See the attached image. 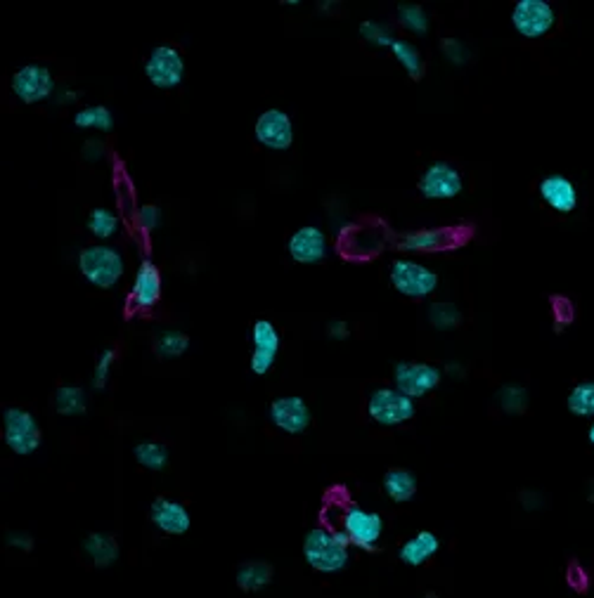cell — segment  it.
Wrapping results in <instances>:
<instances>
[{
	"label": "cell",
	"instance_id": "cell-32",
	"mask_svg": "<svg viewBox=\"0 0 594 598\" xmlns=\"http://www.w3.org/2000/svg\"><path fill=\"white\" fill-rule=\"evenodd\" d=\"M497 402L505 414H524L528 409V391L519 383H505L497 391Z\"/></svg>",
	"mask_w": 594,
	"mask_h": 598
},
{
	"label": "cell",
	"instance_id": "cell-10",
	"mask_svg": "<svg viewBox=\"0 0 594 598\" xmlns=\"http://www.w3.org/2000/svg\"><path fill=\"white\" fill-rule=\"evenodd\" d=\"M471 227H429V230L407 232L401 239L403 251L413 253H438L450 251L469 242Z\"/></svg>",
	"mask_w": 594,
	"mask_h": 598
},
{
	"label": "cell",
	"instance_id": "cell-23",
	"mask_svg": "<svg viewBox=\"0 0 594 598\" xmlns=\"http://www.w3.org/2000/svg\"><path fill=\"white\" fill-rule=\"evenodd\" d=\"M382 490L395 504H407L417 494V475L410 468H388L382 478Z\"/></svg>",
	"mask_w": 594,
	"mask_h": 598
},
{
	"label": "cell",
	"instance_id": "cell-16",
	"mask_svg": "<svg viewBox=\"0 0 594 598\" xmlns=\"http://www.w3.org/2000/svg\"><path fill=\"white\" fill-rule=\"evenodd\" d=\"M289 258L299 265H320L329 256V242L322 227L318 225H303L287 242Z\"/></svg>",
	"mask_w": 594,
	"mask_h": 598
},
{
	"label": "cell",
	"instance_id": "cell-12",
	"mask_svg": "<svg viewBox=\"0 0 594 598\" xmlns=\"http://www.w3.org/2000/svg\"><path fill=\"white\" fill-rule=\"evenodd\" d=\"M557 24V13L547 0H519L512 10V26L524 38H543Z\"/></svg>",
	"mask_w": 594,
	"mask_h": 598
},
{
	"label": "cell",
	"instance_id": "cell-1",
	"mask_svg": "<svg viewBox=\"0 0 594 598\" xmlns=\"http://www.w3.org/2000/svg\"><path fill=\"white\" fill-rule=\"evenodd\" d=\"M303 561L320 575L344 573L350 563V542L344 532L313 528L303 537Z\"/></svg>",
	"mask_w": 594,
	"mask_h": 598
},
{
	"label": "cell",
	"instance_id": "cell-2",
	"mask_svg": "<svg viewBox=\"0 0 594 598\" xmlns=\"http://www.w3.org/2000/svg\"><path fill=\"white\" fill-rule=\"evenodd\" d=\"M79 272L90 287L102 291L114 289L125 272L124 253L112 244H90L79 253Z\"/></svg>",
	"mask_w": 594,
	"mask_h": 598
},
{
	"label": "cell",
	"instance_id": "cell-35",
	"mask_svg": "<svg viewBox=\"0 0 594 598\" xmlns=\"http://www.w3.org/2000/svg\"><path fill=\"white\" fill-rule=\"evenodd\" d=\"M114 362H116V350L112 348L102 350L100 360H97V364H95L93 369V376H90V386H93V391H105L107 383H109V376H112Z\"/></svg>",
	"mask_w": 594,
	"mask_h": 598
},
{
	"label": "cell",
	"instance_id": "cell-43",
	"mask_svg": "<svg viewBox=\"0 0 594 598\" xmlns=\"http://www.w3.org/2000/svg\"><path fill=\"white\" fill-rule=\"evenodd\" d=\"M445 372H448V374H462V364H455V362H450V364H445Z\"/></svg>",
	"mask_w": 594,
	"mask_h": 598
},
{
	"label": "cell",
	"instance_id": "cell-30",
	"mask_svg": "<svg viewBox=\"0 0 594 598\" xmlns=\"http://www.w3.org/2000/svg\"><path fill=\"white\" fill-rule=\"evenodd\" d=\"M426 317H429V325L438 331H452L462 325V310L455 303H450V300L432 303L429 310H426Z\"/></svg>",
	"mask_w": 594,
	"mask_h": 598
},
{
	"label": "cell",
	"instance_id": "cell-29",
	"mask_svg": "<svg viewBox=\"0 0 594 598\" xmlns=\"http://www.w3.org/2000/svg\"><path fill=\"white\" fill-rule=\"evenodd\" d=\"M190 350V338L181 329H166L162 331L154 341V353L162 360H178Z\"/></svg>",
	"mask_w": 594,
	"mask_h": 598
},
{
	"label": "cell",
	"instance_id": "cell-40",
	"mask_svg": "<svg viewBox=\"0 0 594 598\" xmlns=\"http://www.w3.org/2000/svg\"><path fill=\"white\" fill-rule=\"evenodd\" d=\"M327 336L332 338V341H346L350 336V325L344 322V319H332L327 325Z\"/></svg>",
	"mask_w": 594,
	"mask_h": 598
},
{
	"label": "cell",
	"instance_id": "cell-42",
	"mask_svg": "<svg viewBox=\"0 0 594 598\" xmlns=\"http://www.w3.org/2000/svg\"><path fill=\"white\" fill-rule=\"evenodd\" d=\"M79 97H81V93H76V90H62V93L57 90V102H60V105H71V102H76Z\"/></svg>",
	"mask_w": 594,
	"mask_h": 598
},
{
	"label": "cell",
	"instance_id": "cell-8",
	"mask_svg": "<svg viewBox=\"0 0 594 598\" xmlns=\"http://www.w3.org/2000/svg\"><path fill=\"white\" fill-rule=\"evenodd\" d=\"M144 78L159 90H175L185 78V57L175 45L162 43L152 48L144 60Z\"/></svg>",
	"mask_w": 594,
	"mask_h": 598
},
{
	"label": "cell",
	"instance_id": "cell-28",
	"mask_svg": "<svg viewBox=\"0 0 594 598\" xmlns=\"http://www.w3.org/2000/svg\"><path fill=\"white\" fill-rule=\"evenodd\" d=\"M74 125L83 131L109 133L114 128V114L105 105H88L74 114Z\"/></svg>",
	"mask_w": 594,
	"mask_h": 598
},
{
	"label": "cell",
	"instance_id": "cell-13",
	"mask_svg": "<svg viewBox=\"0 0 594 598\" xmlns=\"http://www.w3.org/2000/svg\"><path fill=\"white\" fill-rule=\"evenodd\" d=\"M270 424L287 436H301L313 424V411L301 395H280L268 407Z\"/></svg>",
	"mask_w": 594,
	"mask_h": 598
},
{
	"label": "cell",
	"instance_id": "cell-25",
	"mask_svg": "<svg viewBox=\"0 0 594 598\" xmlns=\"http://www.w3.org/2000/svg\"><path fill=\"white\" fill-rule=\"evenodd\" d=\"M119 216H116L112 208H107V206H95V208H90V213H88L86 230L90 232L97 242L107 244L109 239H114L119 235Z\"/></svg>",
	"mask_w": 594,
	"mask_h": 598
},
{
	"label": "cell",
	"instance_id": "cell-6",
	"mask_svg": "<svg viewBox=\"0 0 594 598\" xmlns=\"http://www.w3.org/2000/svg\"><path fill=\"white\" fill-rule=\"evenodd\" d=\"M341 532L346 535V539L350 542V547L360 548V551H376L379 542L384 537V518L382 513L369 511L363 506H348L341 518Z\"/></svg>",
	"mask_w": 594,
	"mask_h": 598
},
{
	"label": "cell",
	"instance_id": "cell-22",
	"mask_svg": "<svg viewBox=\"0 0 594 598\" xmlns=\"http://www.w3.org/2000/svg\"><path fill=\"white\" fill-rule=\"evenodd\" d=\"M275 580V567L268 561H246L237 567L235 573V584L239 592L258 593Z\"/></svg>",
	"mask_w": 594,
	"mask_h": 598
},
{
	"label": "cell",
	"instance_id": "cell-17",
	"mask_svg": "<svg viewBox=\"0 0 594 598\" xmlns=\"http://www.w3.org/2000/svg\"><path fill=\"white\" fill-rule=\"evenodd\" d=\"M162 293H163L162 272H159V268L152 261H143L138 265V270H135V277H133L128 303L140 312L152 310V308L159 306Z\"/></svg>",
	"mask_w": 594,
	"mask_h": 598
},
{
	"label": "cell",
	"instance_id": "cell-24",
	"mask_svg": "<svg viewBox=\"0 0 594 598\" xmlns=\"http://www.w3.org/2000/svg\"><path fill=\"white\" fill-rule=\"evenodd\" d=\"M52 407L60 417H83L88 409V395L81 386L64 383L52 393Z\"/></svg>",
	"mask_w": 594,
	"mask_h": 598
},
{
	"label": "cell",
	"instance_id": "cell-44",
	"mask_svg": "<svg viewBox=\"0 0 594 598\" xmlns=\"http://www.w3.org/2000/svg\"><path fill=\"white\" fill-rule=\"evenodd\" d=\"M588 440H589V445L594 447V424L589 426V430H588Z\"/></svg>",
	"mask_w": 594,
	"mask_h": 598
},
{
	"label": "cell",
	"instance_id": "cell-3",
	"mask_svg": "<svg viewBox=\"0 0 594 598\" xmlns=\"http://www.w3.org/2000/svg\"><path fill=\"white\" fill-rule=\"evenodd\" d=\"M3 443L17 456H32L43 445V430L38 419L22 407L3 409Z\"/></svg>",
	"mask_w": 594,
	"mask_h": 598
},
{
	"label": "cell",
	"instance_id": "cell-36",
	"mask_svg": "<svg viewBox=\"0 0 594 598\" xmlns=\"http://www.w3.org/2000/svg\"><path fill=\"white\" fill-rule=\"evenodd\" d=\"M441 51H443L445 60L450 64H455V67H464L471 57L469 48H467L459 38H450V36L443 38V41H441Z\"/></svg>",
	"mask_w": 594,
	"mask_h": 598
},
{
	"label": "cell",
	"instance_id": "cell-27",
	"mask_svg": "<svg viewBox=\"0 0 594 598\" xmlns=\"http://www.w3.org/2000/svg\"><path fill=\"white\" fill-rule=\"evenodd\" d=\"M133 456H135V462L143 468H147L152 474H159V471L169 466L171 452L166 445L157 443V440H140V443L133 447Z\"/></svg>",
	"mask_w": 594,
	"mask_h": 598
},
{
	"label": "cell",
	"instance_id": "cell-45",
	"mask_svg": "<svg viewBox=\"0 0 594 598\" xmlns=\"http://www.w3.org/2000/svg\"><path fill=\"white\" fill-rule=\"evenodd\" d=\"M424 598H438V596H436V593H426Z\"/></svg>",
	"mask_w": 594,
	"mask_h": 598
},
{
	"label": "cell",
	"instance_id": "cell-11",
	"mask_svg": "<svg viewBox=\"0 0 594 598\" xmlns=\"http://www.w3.org/2000/svg\"><path fill=\"white\" fill-rule=\"evenodd\" d=\"M417 189L429 201H450L459 197L464 189V180L459 169L448 161H433L424 169L417 180Z\"/></svg>",
	"mask_w": 594,
	"mask_h": 598
},
{
	"label": "cell",
	"instance_id": "cell-20",
	"mask_svg": "<svg viewBox=\"0 0 594 598\" xmlns=\"http://www.w3.org/2000/svg\"><path fill=\"white\" fill-rule=\"evenodd\" d=\"M438 551H441V539L436 537V532L420 530L414 537H410L407 542H403V547L398 548V558L405 566L420 567L432 561Z\"/></svg>",
	"mask_w": 594,
	"mask_h": 598
},
{
	"label": "cell",
	"instance_id": "cell-33",
	"mask_svg": "<svg viewBox=\"0 0 594 598\" xmlns=\"http://www.w3.org/2000/svg\"><path fill=\"white\" fill-rule=\"evenodd\" d=\"M398 22L414 36L429 33V14L422 5H401L398 7Z\"/></svg>",
	"mask_w": 594,
	"mask_h": 598
},
{
	"label": "cell",
	"instance_id": "cell-7",
	"mask_svg": "<svg viewBox=\"0 0 594 598\" xmlns=\"http://www.w3.org/2000/svg\"><path fill=\"white\" fill-rule=\"evenodd\" d=\"M394 388H398L403 395L413 400L426 398L433 393L441 381H443V369L429 362L403 360L394 364Z\"/></svg>",
	"mask_w": 594,
	"mask_h": 598
},
{
	"label": "cell",
	"instance_id": "cell-39",
	"mask_svg": "<svg viewBox=\"0 0 594 598\" xmlns=\"http://www.w3.org/2000/svg\"><path fill=\"white\" fill-rule=\"evenodd\" d=\"M5 544L14 551H22V554H32L36 542H33V537L24 530H10L5 535Z\"/></svg>",
	"mask_w": 594,
	"mask_h": 598
},
{
	"label": "cell",
	"instance_id": "cell-18",
	"mask_svg": "<svg viewBox=\"0 0 594 598\" xmlns=\"http://www.w3.org/2000/svg\"><path fill=\"white\" fill-rule=\"evenodd\" d=\"M150 520L166 537L188 535L192 528V516H190L188 506L169 497H157L152 501Z\"/></svg>",
	"mask_w": 594,
	"mask_h": 598
},
{
	"label": "cell",
	"instance_id": "cell-4",
	"mask_svg": "<svg viewBox=\"0 0 594 598\" xmlns=\"http://www.w3.org/2000/svg\"><path fill=\"white\" fill-rule=\"evenodd\" d=\"M388 280H391V287L395 291L413 300L429 299L441 284L438 272L426 268L424 262L413 261V258H395L391 262V270H388Z\"/></svg>",
	"mask_w": 594,
	"mask_h": 598
},
{
	"label": "cell",
	"instance_id": "cell-34",
	"mask_svg": "<svg viewBox=\"0 0 594 598\" xmlns=\"http://www.w3.org/2000/svg\"><path fill=\"white\" fill-rule=\"evenodd\" d=\"M360 36H363V41H367L372 48H388V51H391V45H394L395 41L391 26H386L384 22H376V19H367V22L360 24Z\"/></svg>",
	"mask_w": 594,
	"mask_h": 598
},
{
	"label": "cell",
	"instance_id": "cell-14",
	"mask_svg": "<svg viewBox=\"0 0 594 598\" xmlns=\"http://www.w3.org/2000/svg\"><path fill=\"white\" fill-rule=\"evenodd\" d=\"M251 345H254L249 357L251 374L265 376L275 367L282 348V336L277 327L270 319H256L251 327Z\"/></svg>",
	"mask_w": 594,
	"mask_h": 598
},
{
	"label": "cell",
	"instance_id": "cell-38",
	"mask_svg": "<svg viewBox=\"0 0 594 598\" xmlns=\"http://www.w3.org/2000/svg\"><path fill=\"white\" fill-rule=\"evenodd\" d=\"M138 223L144 232H154L163 225V211L157 204H143L138 208Z\"/></svg>",
	"mask_w": 594,
	"mask_h": 598
},
{
	"label": "cell",
	"instance_id": "cell-37",
	"mask_svg": "<svg viewBox=\"0 0 594 598\" xmlns=\"http://www.w3.org/2000/svg\"><path fill=\"white\" fill-rule=\"evenodd\" d=\"M552 312H554V322H557L559 331L566 325H571L576 319V306L563 296H552Z\"/></svg>",
	"mask_w": 594,
	"mask_h": 598
},
{
	"label": "cell",
	"instance_id": "cell-21",
	"mask_svg": "<svg viewBox=\"0 0 594 598\" xmlns=\"http://www.w3.org/2000/svg\"><path fill=\"white\" fill-rule=\"evenodd\" d=\"M81 548L88 561H90V566L95 567H112L121 556L119 542L109 532H90L83 539Z\"/></svg>",
	"mask_w": 594,
	"mask_h": 598
},
{
	"label": "cell",
	"instance_id": "cell-26",
	"mask_svg": "<svg viewBox=\"0 0 594 598\" xmlns=\"http://www.w3.org/2000/svg\"><path fill=\"white\" fill-rule=\"evenodd\" d=\"M391 55L398 60V64L405 69V74L410 76L413 81H422V78H424L426 64L417 45L405 41V38H395L394 45H391Z\"/></svg>",
	"mask_w": 594,
	"mask_h": 598
},
{
	"label": "cell",
	"instance_id": "cell-31",
	"mask_svg": "<svg viewBox=\"0 0 594 598\" xmlns=\"http://www.w3.org/2000/svg\"><path fill=\"white\" fill-rule=\"evenodd\" d=\"M566 407L576 417H594V381H580L566 398Z\"/></svg>",
	"mask_w": 594,
	"mask_h": 598
},
{
	"label": "cell",
	"instance_id": "cell-9",
	"mask_svg": "<svg viewBox=\"0 0 594 598\" xmlns=\"http://www.w3.org/2000/svg\"><path fill=\"white\" fill-rule=\"evenodd\" d=\"M10 87H13L14 97L24 105H38L52 97L57 90L55 76L48 67L43 64H24L10 78Z\"/></svg>",
	"mask_w": 594,
	"mask_h": 598
},
{
	"label": "cell",
	"instance_id": "cell-19",
	"mask_svg": "<svg viewBox=\"0 0 594 598\" xmlns=\"http://www.w3.org/2000/svg\"><path fill=\"white\" fill-rule=\"evenodd\" d=\"M540 199L557 213H573L578 206V188L562 173L544 175L538 185Z\"/></svg>",
	"mask_w": 594,
	"mask_h": 598
},
{
	"label": "cell",
	"instance_id": "cell-41",
	"mask_svg": "<svg viewBox=\"0 0 594 598\" xmlns=\"http://www.w3.org/2000/svg\"><path fill=\"white\" fill-rule=\"evenodd\" d=\"M102 156H105V144H102V140H86V144H83V159H86V161H100Z\"/></svg>",
	"mask_w": 594,
	"mask_h": 598
},
{
	"label": "cell",
	"instance_id": "cell-5",
	"mask_svg": "<svg viewBox=\"0 0 594 598\" xmlns=\"http://www.w3.org/2000/svg\"><path fill=\"white\" fill-rule=\"evenodd\" d=\"M414 414H417L414 400L403 395L394 386L376 388L367 400V417L375 424L384 426V428H395V426L407 424V421H413Z\"/></svg>",
	"mask_w": 594,
	"mask_h": 598
},
{
	"label": "cell",
	"instance_id": "cell-15",
	"mask_svg": "<svg viewBox=\"0 0 594 598\" xmlns=\"http://www.w3.org/2000/svg\"><path fill=\"white\" fill-rule=\"evenodd\" d=\"M254 137L270 152H287L294 144V121L282 109H265L254 124Z\"/></svg>",
	"mask_w": 594,
	"mask_h": 598
}]
</instances>
